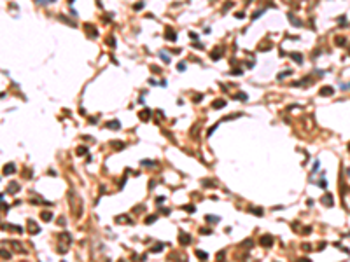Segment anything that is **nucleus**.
<instances>
[{
    "label": "nucleus",
    "mask_w": 350,
    "mask_h": 262,
    "mask_svg": "<svg viewBox=\"0 0 350 262\" xmlns=\"http://www.w3.org/2000/svg\"><path fill=\"white\" fill-rule=\"evenodd\" d=\"M320 93L324 95V96H327V95H333V87H322L320 89Z\"/></svg>",
    "instance_id": "obj_2"
},
{
    "label": "nucleus",
    "mask_w": 350,
    "mask_h": 262,
    "mask_svg": "<svg viewBox=\"0 0 350 262\" xmlns=\"http://www.w3.org/2000/svg\"><path fill=\"white\" fill-rule=\"evenodd\" d=\"M117 126H119V122H111L109 124V128H117Z\"/></svg>",
    "instance_id": "obj_6"
},
{
    "label": "nucleus",
    "mask_w": 350,
    "mask_h": 262,
    "mask_svg": "<svg viewBox=\"0 0 350 262\" xmlns=\"http://www.w3.org/2000/svg\"><path fill=\"white\" fill-rule=\"evenodd\" d=\"M166 38L168 40H175V38H177V33H173L172 28H166Z\"/></svg>",
    "instance_id": "obj_1"
},
{
    "label": "nucleus",
    "mask_w": 350,
    "mask_h": 262,
    "mask_svg": "<svg viewBox=\"0 0 350 262\" xmlns=\"http://www.w3.org/2000/svg\"><path fill=\"white\" fill-rule=\"evenodd\" d=\"M208 222H219V217H207Z\"/></svg>",
    "instance_id": "obj_5"
},
{
    "label": "nucleus",
    "mask_w": 350,
    "mask_h": 262,
    "mask_svg": "<svg viewBox=\"0 0 350 262\" xmlns=\"http://www.w3.org/2000/svg\"><path fill=\"white\" fill-rule=\"evenodd\" d=\"M222 105H224V101H222V100H219V101L214 103V108H222Z\"/></svg>",
    "instance_id": "obj_3"
},
{
    "label": "nucleus",
    "mask_w": 350,
    "mask_h": 262,
    "mask_svg": "<svg viewBox=\"0 0 350 262\" xmlns=\"http://www.w3.org/2000/svg\"><path fill=\"white\" fill-rule=\"evenodd\" d=\"M196 255H198L200 259H207V257H208V255H207L205 252H196Z\"/></svg>",
    "instance_id": "obj_4"
},
{
    "label": "nucleus",
    "mask_w": 350,
    "mask_h": 262,
    "mask_svg": "<svg viewBox=\"0 0 350 262\" xmlns=\"http://www.w3.org/2000/svg\"><path fill=\"white\" fill-rule=\"evenodd\" d=\"M140 9H142V2H140V4H137V5H135V11H140Z\"/></svg>",
    "instance_id": "obj_7"
}]
</instances>
